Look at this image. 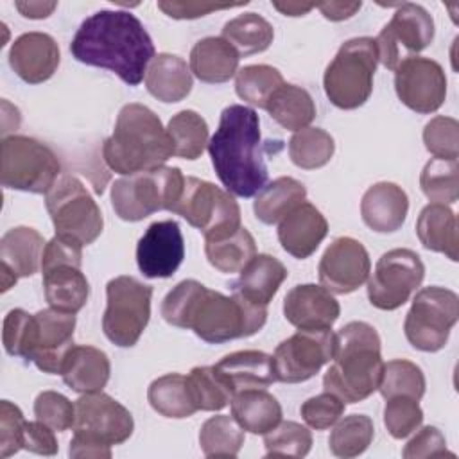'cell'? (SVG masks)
<instances>
[{"mask_svg": "<svg viewBox=\"0 0 459 459\" xmlns=\"http://www.w3.org/2000/svg\"><path fill=\"white\" fill-rule=\"evenodd\" d=\"M161 316L172 326L192 330L204 342L221 344L260 332L267 321V307L235 292L226 296L210 290L197 280H183L163 298Z\"/></svg>", "mask_w": 459, "mask_h": 459, "instance_id": "1", "label": "cell"}, {"mask_svg": "<svg viewBox=\"0 0 459 459\" xmlns=\"http://www.w3.org/2000/svg\"><path fill=\"white\" fill-rule=\"evenodd\" d=\"M70 52L79 63L106 68L129 86L142 82L156 56L143 23L129 11L111 9L97 11L79 25Z\"/></svg>", "mask_w": 459, "mask_h": 459, "instance_id": "2", "label": "cell"}, {"mask_svg": "<svg viewBox=\"0 0 459 459\" xmlns=\"http://www.w3.org/2000/svg\"><path fill=\"white\" fill-rule=\"evenodd\" d=\"M206 147L215 174L230 194L253 197L267 185L260 118L253 108L242 104L224 108Z\"/></svg>", "mask_w": 459, "mask_h": 459, "instance_id": "3", "label": "cell"}, {"mask_svg": "<svg viewBox=\"0 0 459 459\" xmlns=\"http://www.w3.org/2000/svg\"><path fill=\"white\" fill-rule=\"evenodd\" d=\"M378 332L364 321H350L335 333L332 366L323 377L325 391L344 403H357L371 396L382 378L384 360Z\"/></svg>", "mask_w": 459, "mask_h": 459, "instance_id": "4", "label": "cell"}, {"mask_svg": "<svg viewBox=\"0 0 459 459\" xmlns=\"http://www.w3.org/2000/svg\"><path fill=\"white\" fill-rule=\"evenodd\" d=\"M172 154V142L160 117L143 104H126L113 134L102 143L106 165L122 176L161 167Z\"/></svg>", "mask_w": 459, "mask_h": 459, "instance_id": "5", "label": "cell"}, {"mask_svg": "<svg viewBox=\"0 0 459 459\" xmlns=\"http://www.w3.org/2000/svg\"><path fill=\"white\" fill-rule=\"evenodd\" d=\"M74 437L68 454L74 459H109L111 446L133 434L131 412L109 394L86 393L75 400Z\"/></svg>", "mask_w": 459, "mask_h": 459, "instance_id": "6", "label": "cell"}, {"mask_svg": "<svg viewBox=\"0 0 459 459\" xmlns=\"http://www.w3.org/2000/svg\"><path fill=\"white\" fill-rule=\"evenodd\" d=\"M378 48L373 38L362 36L344 41L323 75L328 100L339 109L360 108L373 91Z\"/></svg>", "mask_w": 459, "mask_h": 459, "instance_id": "7", "label": "cell"}, {"mask_svg": "<svg viewBox=\"0 0 459 459\" xmlns=\"http://www.w3.org/2000/svg\"><path fill=\"white\" fill-rule=\"evenodd\" d=\"M185 185V176L178 167H158L152 170L124 176L111 185V206L127 222L167 210L172 212Z\"/></svg>", "mask_w": 459, "mask_h": 459, "instance_id": "8", "label": "cell"}, {"mask_svg": "<svg viewBox=\"0 0 459 459\" xmlns=\"http://www.w3.org/2000/svg\"><path fill=\"white\" fill-rule=\"evenodd\" d=\"M61 176V163L54 151L30 136L2 138L0 179L5 188L47 194Z\"/></svg>", "mask_w": 459, "mask_h": 459, "instance_id": "9", "label": "cell"}, {"mask_svg": "<svg viewBox=\"0 0 459 459\" xmlns=\"http://www.w3.org/2000/svg\"><path fill=\"white\" fill-rule=\"evenodd\" d=\"M45 206L56 235L75 238L82 246L93 244L100 237L102 212L79 178L61 174L45 194Z\"/></svg>", "mask_w": 459, "mask_h": 459, "instance_id": "10", "label": "cell"}, {"mask_svg": "<svg viewBox=\"0 0 459 459\" xmlns=\"http://www.w3.org/2000/svg\"><path fill=\"white\" fill-rule=\"evenodd\" d=\"M172 213L197 228L204 240L226 237L240 228V206L235 197L228 190L194 176L185 178L183 192Z\"/></svg>", "mask_w": 459, "mask_h": 459, "instance_id": "11", "label": "cell"}, {"mask_svg": "<svg viewBox=\"0 0 459 459\" xmlns=\"http://www.w3.org/2000/svg\"><path fill=\"white\" fill-rule=\"evenodd\" d=\"M152 287L134 276H117L106 285V310L102 316L104 335L120 348L138 342L151 317Z\"/></svg>", "mask_w": 459, "mask_h": 459, "instance_id": "12", "label": "cell"}, {"mask_svg": "<svg viewBox=\"0 0 459 459\" xmlns=\"http://www.w3.org/2000/svg\"><path fill=\"white\" fill-rule=\"evenodd\" d=\"M457 319V294L450 289L430 285L416 292L403 321V332L412 348L434 353L445 348Z\"/></svg>", "mask_w": 459, "mask_h": 459, "instance_id": "13", "label": "cell"}, {"mask_svg": "<svg viewBox=\"0 0 459 459\" xmlns=\"http://www.w3.org/2000/svg\"><path fill=\"white\" fill-rule=\"evenodd\" d=\"M423 278L425 265L416 251L407 247L391 249L378 258L373 274L368 278L369 303L380 310H396L421 285Z\"/></svg>", "mask_w": 459, "mask_h": 459, "instance_id": "14", "label": "cell"}, {"mask_svg": "<svg viewBox=\"0 0 459 459\" xmlns=\"http://www.w3.org/2000/svg\"><path fill=\"white\" fill-rule=\"evenodd\" d=\"M434 30V20L423 5L400 4L391 22L384 25L375 39L378 61L387 70H396L403 59L412 57L432 43Z\"/></svg>", "mask_w": 459, "mask_h": 459, "instance_id": "15", "label": "cell"}, {"mask_svg": "<svg viewBox=\"0 0 459 459\" xmlns=\"http://www.w3.org/2000/svg\"><path fill=\"white\" fill-rule=\"evenodd\" d=\"M335 333L330 328L301 330L281 341L273 353V366L278 382L298 384L319 373L333 357Z\"/></svg>", "mask_w": 459, "mask_h": 459, "instance_id": "16", "label": "cell"}, {"mask_svg": "<svg viewBox=\"0 0 459 459\" xmlns=\"http://www.w3.org/2000/svg\"><path fill=\"white\" fill-rule=\"evenodd\" d=\"M394 90L409 109L429 115L437 111L446 99V75L437 61L412 56L396 66Z\"/></svg>", "mask_w": 459, "mask_h": 459, "instance_id": "17", "label": "cell"}, {"mask_svg": "<svg viewBox=\"0 0 459 459\" xmlns=\"http://www.w3.org/2000/svg\"><path fill=\"white\" fill-rule=\"evenodd\" d=\"M317 273L326 290L332 294H350L368 281L371 260L359 240L339 237L325 249Z\"/></svg>", "mask_w": 459, "mask_h": 459, "instance_id": "18", "label": "cell"}, {"mask_svg": "<svg viewBox=\"0 0 459 459\" xmlns=\"http://www.w3.org/2000/svg\"><path fill=\"white\" fill-rule=\"evenodd\" d=\"M185 258V240L176 221H156L136 244V264L145 278H170Z\"/></svg>", "mask_w": 459, "mask_h": 459, "instance_id": "19", "label": "cell"}, {"mask_svg": "<svg viewBox=\"0 0 459 459\" xmlns=\"http://www.w3.org/2000/svg\"><path fill=\"white\" fill-rule=\"evenodd\" d=\"M36 332L29 360L48 375H59L65 357L74 346L75 314L43 308L34 314Z\"/></svg>", "mask_w": 459, "mask_h": 459, "instance_id": "20", "label": "cell"}, {"mask_svg": "<svg viewBox=\"0 0 459 459\" xmlns=\"http://www.w3.org/2000/svg\"><path fill=\"white\" fill-rule=\"evenodd\" d=\"M339 301L323 285H296L283 298L285 319L301 330L332 328V325L339 319Z\"/></svg>", "mask_w": 459, "mask_h": 459, "instance_id": "21", "label": "cell"}, {"mask_svg": "<svg viewBox=\"0 0 459 459\" xmlns=\"http://www.w3.org/2000/svg\"><path fill=\"white\" fill-rule=\"evenodd\" d=\"M59 61L57 41L47 32H25L13 41L9 50L13 72L29 84L48 81L57 70Z\"/></svg>", "mask_w": 459, "mask_h": 459, "instance_id": "22", "label": "cell"}, {"mask_svg": "<svg viewBox=\"0 0 459 459\" xmlns=\"http://www.w3.org/2000/svg\"><path fill=\"white\" fill-rule=\"evenodd\" d=\"M328 233V221L312 204L303 201L278 224V240L294 258H308Z\"/></svg>", "mask_w": 459, "mask_h": 459, "instance_id": "23", "label": "cell"}, {"mask_svg": "<svg viewBox=\"0 0 459 459\" xmlns=\"http://www.w3.org/2000/svg\"><path fill=\"white\" fill-rule=\"evenodd\" d=\"M409 197L402 186L391 181L371 185L360 201L364 224L377 233H393L405 222Z\"/></svg>", "mask_w": 459, "mask_h": 459, "instance_id": "24", "label": "cell"}, {"mask_svg": "<svg viewBox=\"0 0 459 459\" xmlns=\"http://www.w3.org/2000/svg\"><path fill=\"white\" fill-rule=\"evenodd\" d=\"M111 373L108 355L86 344H74L65 357L61 377L63 382L75 393H99L106 387Z\"/></svg>", "mask_w": 459, "mask_h": 459, "instance_id": "25", "label": "cell"}, {"mask_svg": "<svg viewBox=\"0 0 459 459\" xmlns=\"http://www.w3.org/2000/svg\"><path fill=\"white\" fill-rule=\"evenodd\" d=\"M233 394L246 389H265L276 382L273 355L258 350H240L213 364Z\"/></svg>", "mask_w": 459, "mask_h": 459, "instance_id": "26", "label": "cell"}, {"mask_svg": "<svg viewBox=\"0 0 459 459\" xmlns=\"http://www.w3.org/2000/svg\"><path fill=\"white\" fill-rule=\"evenodd\" d=\"M287 276V267L276 256L265 253L255 255L233 281L231 292L240 294L255 305L267 307Z\"/></svg>", "mask_w": 459, "mask_h": 459, "instance_id": "27", "label": "cell"}, {"mask_svg": "<svg viewBox=\"0 0 459 459\" xmlns=\"http://www.w3.org/2000/svg\"><path fill=\"white\" fill-rule=\"evenodd\" d=\"M192 72L186 61L176 54L161 52L152 57L145 72L147 91L167 104L183 100L192 91Z\"/></svg>", "mask_w": 459, "mask_h": 459, "instance_id": "28", "label": "cell"}, {"mask_svg": "<svg viewBox=\"0 0 459 459\" xmlns=\"http://www.w3.org/2000/svg\"><path fill=\"white\" fill-rule=\"evenodd\" d=\"M238 52L222 38L208 36L190 50V72L203 82L221 84L238 72Z\"/></svg>", "mask_w": 459, "mask_h": 459, "instance_id": "29", "label": "cell"}, {"mask_svg": "<svg viewBox=\"0 0 459 459\" xmlns=\"http://www.w3.org/2000/svg\"><path fill=\"white\" fill-rule=\"evenodd\" d=\"M416 235L421 246L434 253H443L452 262L459 256L457 219L452 208L441 203L427 204L416 221Z\"/></svg>", "mask_w": 459, "mask_h": 459, "instance_id": "30", "label": "cell"}, {"mask_svg": "<svg viewBox=\"0 0 459 459\" xmlns=\"http://www.w3.org/2000/svg\"><path fill=\"white\" fill-rule=\"evenodd\" d=\"M45 240L39 231L29 226L7 230L0 238V265L18 278H29L41 269Z\"/></svg>", "mask_w": 459, "mask_h": 459, "instance_id": "31", "label": "cell"}, {"mask_svg": "<svg viewBox=\"0 0 459 459\" xmlns=\"http://www.w3.org/2000/svg\"><path fill=\"white\" fill-rule=\"evenodd\" d=\"M43 289L48 305L61 312L77 314L88 301L90 283L81 267L54 265L43 269Z\"/></svg>", "mask_w": 459, "mask_h": 459, "instance_id": "32", "label": "cell"}, {"mask_svg": "<svg viewBox=\"0 0 459 459\" xmlns=\"http://www.w3.org/2000/svg\"><path fill=\"white\" fill-rule=\"evenodd\" d=\"M233 420L251 434H267L281 421L280 402L265 389H246L231 398Z\"/></svg>", "mask_w": 459, "mask_h": 459, "instance_id": "33", "label": "cell"}, {"mask_svg": "<svg viewBox=\"0 0 459 459\" xmlns=\"http://www.w3.org/2000/svg\"><path fill=\"white\" fill-rule=\"evenodd\" d=\"M307 197V188L301 181L281 176L267 183L253 201V212L264 224L280 222L289 212L301 204Z\"/></svg>", "mask_w": 459, "mask_h": 459, "instance_id": "34", "label": "cell"}, {"mask_svg": "<svg viewBox=\"0 0 459 459\" xmlns=\"http://www.w3.org/2000/svg\"><path fill=\"white\" fill-rule=\"evenodd\" d=\"M265 111L287 131L308 127L316 118V104L310 93L296 84L283 82L269 99Z\"/></svg>", "mask_w": 459, "mask_h": 459, "instance_id": "35", "label": "cell"}, {"mask_svg": "<svg viewBox=\"0 0 459 459\" xmlns=\"http://www.w3.org/2000/svg\"><path fill=\"white\" fill-rule=\"evenodd\" d=\"M151 407L165 418H190L197 407L190 396L186 377L179 373H167L151 382L147 389Z\"/></svg>", "mask_w": 459, "mask_h": 459, "instance_id": "36", "label": "cell"}, {"mask_svg": "<svg viewBox=\"0 0 459 459\" xmlns=\"http://www.w3.org/2000/svg\"><path fill=\"white\" fill-rule=\"evenodd\" d=\"M204 253L212 267L221 273H240L246 264L256 255V242L246 228H238L233 233L204 240Z\"/></svg>", "mask_w": 459, "mask_h": 459, "instance_id": "37", "label": "cell"}, {"mask_svg": "<svg viewBox=\"0 0 459 459\" xmlns=\"http://www.w3.org/2000/svg\"><path fill=\"white\" fill-rule=\"evenodd\" d=\"M222 38L238 52V56H253L271 47L274 29L264 16L244 13L224 23Z\"/></svg>", "mask_w": 459, "mask_h": 459, "instance_id": "38", "label": "cell"}, {"mask_svg": "<svg viewBox=\"0 0 459 459\" xmlns=\"http://www.w3.org/2000/svg\"><path fill=\"white\" fill-rule=\"evenodd\" d=\"M167 133L172 142V154L183 160H197L208 145V124L194 109L176 113L167 124Z\"/></svg>", "mask_w": 459, "mask_h": 459, "instance_id": "39", "label": "cell"}, {"mask_svg": "<svg viewBox=\"0 0 459 459\" xmlns=\"http://www.w3.org/2000/svg\"><path fill=\"white\" fill-rule=\"evenodd\" d=\"M335 152V142L330 133L321 127H305L289 140L290 161L305 170L325 167Z\"/></svg>", "mask_w": 459, "mask_h": 459, "instance_id": "40", "label": "cell"}, {"mask_svg": "<svg viewBox=\"0 0 459 459\" xmlns=\"http://www.w3.org/2000/svg\"><path fill=\"white\" fill-rule=\"evenodd\" d=\"M375 436L373 420L366 414H350L335 421L328 437L330 452L337 457H357L368 450Z\"/></svg>", "mask_w": 459, "mask_h": 459, "instance_id": "41", "label": "cell"}, {"mask_svg": "<svg viewBox=\"0 0 459 459\" xmlns=\"http://www.w3.org/2000/svg\"><path fill=\"white\" fill-rule=\"evenodd\" d=\"M199 445L206 457H237L244 445V429L233 416H212L201 425Z\"/></svg>", "mask_w": 459, "mask_h": 459, "instance_id": "42", "label": "cell"}, {"mask_svg": "<svg viewBox=\"0 0 459 459\" xmlns=\"http://www.w3.org/2000/svg\"><path fill=\"white\" fill-rule=\"evenodd\" d=\"M283 82V75L278 68L271 65H247L235 75V91L244 102L265 109L271 95Z\"/></svg>", "mask_w": 459, "mask_h": 459, "instance_id": "43", "label": "cell"}, {"mask_svg": "<svg viewBox=\"0 0 459 459\" xmlns=\"http://www.w3.org/2000/svg\"><path fill=\"white\" fill-rule=\"evenodd\" d=\"M420 186L432 203L452 204L459 197V165L457 160L430 158L421 174Z\"/></svg>", "mask_w": 459, "mask_h": 459, "instance_id": "44", "label": "cell"}, {"mask_svg": "<svg viewBox=\"0 0 459 459\" xmlns=\"http://www.w3.org/2000/svg\"><path fill=\"white\" fill-rule=\"evenodd\" d=\"M186 384L197 411H221L233 398V391L215 366L192 368L186 377Z\"/></svg>", "mask_w": 459, "mask_h": 459, "instance_id": "45", "label": "cell"}, {"mask_svg": "<svg viewBox=\"0 0 459 459\" xmlns=\"http://www.w3.org/2000/svg\"><path fill=\"white\" fill-rule=\"evenodd\" d=\"M425 375L418 364L405 359H393L384 364L378 391L385 400L391 396L420 400L425 394Z\"/></svg>", "mask_w": 459, "mask_h": 459, "instance_id": "46", "label": "cell"}, {"mask_svg": "<svg viewBox=\"0 0 459 459\" xmlns=\"http://www.w3.org/2000/svg\"><path fill=\"white\" fill-rule=\"evenodd\" d=\"M267 457H305L312 448L310 430L298 421H280L264 434Z\"/></svg>", "mask_w": 459, "mask_h": 459, "instance_id": "47", "label": "cell"}, {"mask_svg": "<svg viewBox=\"0 0 459 459\" xmlns=\"http://www.w3.org/2000/svg\"><path fill=\"white\" fill-rule=\"evenodd\" d=\"M34 332H36L34 314H29L23 308H13L4 317V326H2V342L5 351L13 357H22L29 360L34 346Z\"/></svg>", "mask_w": 459, "mask_h": 459, "instance_id": "48", "label": "cell"}, {"mask_svg": "<svg viewBox=\"0 0 459 459\" xmlns=\"http://www.w3.org/2000/svg\"><path fill=\"white\" fill-rule=\"evenodd\" d=\"M423 411L418 400L409 396H391L384 407V425L394 439H403L420 429Z\"/></svg>", "mask_w": 459, "mask_h": 459, "instance_id": "49", "label": "cell"}, {"mask_svg": "<svg viewBox=\"0 0 459 459\" xmlns=\"http://www.w3.org/2000/svg\"><path fill=\"white\" fill-rule=\"evenodd\" d=\"M423 143L434 158L457 160L459 122L452 117H434L423 129Z\"/></svg>", "mask_w": 459, "mask_h": 459, "instance_id": "50", "label": "cell"}, {"mask_svg": "<svg viewBox=\"0 0 459 459\" xmlns=\"http://www.w3.org/2000/svg\"><path fill=\"white\" fill-rule=\"evenodd\" d=\"M34 416L57 432L74 427L75 405L57 391H43L34 400Z\"/></svg>", "mask_w": 459, "mask_h": 459, "instance_id": "51", "label": "cell"}, {"mask_svg": "<svg viewBox=\"0 0 459 459\" xmlns=\"http://www.w3.org/2000/svg\"><path fill=\"white\" fill-rule=\"evenodd\" d=\"M344 407H346V403L339 396L325 391L321 394H316V396L305 400L299 407V412H301L303 421L310 429L325 430V429L335 425V421L344 414Z\"/></svg>", "mask_w": 459, "mask_h": 459, "instance_id": "52", "label": "cell"}, {"mask_svg": "<svg viewBox=\"0 0 459 459\" xmlns=\"http://www.w3.org/2000/svg\"><path fill=\"white\" fill-rule=\"evenodd\" d=\"M25 418L18 405L9 400L0 402V457H9L23 448Z\"/></svg>", "mask_w": 459, "mask_h": 459, "instance_id": "53", "label": "cell"}, {"mask_svg": "<svg viewBox=\"0 0 459 459\" xmlns=\"http://www.w3.org/2000/svg\"><path fill=\"white\" fill-rule=\"evenodd\" d=\"M402 455L405 459H421V457H441V455H452V452L446 450V439L441 434L437 427L427 425L420 429V432L405 445Z\"/></svg>", "mask_w": 459, "mask_h": 459, "instance_id": "54", "label": "cell"}, {"mask_svg": "<svg viewBox=\"0 0 459 459\" xmlns=\"http://www.w3.org/2000/svg\"><path fill=\"white\" fill-rule=\"evenodd\" d=\"M82 265V244L77 242L75 238L63 237V235H54L43 249V258H41V271L54 267V265Z\"/></svg>", "mask_w": 459, "mask_h": 459, "instance_id": "55", "label": "cell"}, {"mask_svg": "<svg viewBox=\"0 0 459 459\" xmlns=\"http://www.w3.org/2000/svg\"><path fill=\"white\" fill-rule=\"evenodd\" d=\"M23 448L39 455H56L59 450V445L54 436V429L41 423L39 420L25 421Z\"/></svg>", "mask_w": 459, "mask_h": 459, "instance_id": "56", "label": "cell"}, {"mask_svg": "<svg viewBox=\"0 0 459 459\" xmlns=\"http://www.w3.org/2000/svg\"><path fill=\"white\" fill-rule=\"evenodd\" d=\"M247 4V2H246ZM246 4H204V2H172V0H160L158 7L170 18L176 20H192L199 16H206L212 11L238 7Z\"/></svg>", "mask_w": 459, "mask_h": 459, "instance_id": "57", "label": "cell"}, {"mask_svg": "<svg viewBox=\"0 0 459 459\" xmlns=\"http://www.w3.org/2000/svg\"><path fill=\"white\" fill-rule=\"evenodd\" d=\"M316 7L323 13L326 20L341 22V20L351 18L362 7V4L360 2H325V4H317Z\"/></svg>", "mask_w": 459, "mask_h": 459, "instance_id": "58", "label": "cell"}, {"mask_svg": "<svg viewBox=\"0 0 459 459\" xmlns=\"http://www.w3.org/2000/svg\"><path fill=\"white\" fill-rule=\"evenodd\" d=\"M14 5L22 13V16L32 18V20L47 18L57 7L56 2H16Z\"/></svg>", "mask_w": 459, "mask_h": 459, "instance_id": "59", "label": "cell"}, {"mask_svg": "<svg viewBox=\"0 0 459 459\" xmlns=\"http://www.w3.org/2000/svg\"><path fill=\"white\" fill-rule=\"evenodd\" d=\"M273 7H276L280 13H283L285 16H303L307 14L310 9L316 7V4H298V2H273Z\"/></svg>", "mask_w": 459, "mask_h": 459, "instance_id": "60", "label": "cell"}]
</instances>
